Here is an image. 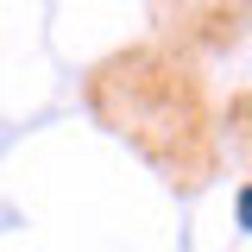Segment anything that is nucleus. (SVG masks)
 Wrapping results in <instances>:
<instances>
[{
  "mask_svg": "<svg viewBox=\"0 0 252 252\" xmlns=\"http://www.w3.org/2000/svg\"><path fill=\"white\" fill-rule=\"evenodd\" d=\"M233 215H240V227H246V233H252V183L240 189V202H233Z\"/></svg>",
  "mask_w": 252,
  "mask_h": 252,
  "instance_id": "nucleus-1",
  "label": "nucleus"
}]
</instances>
